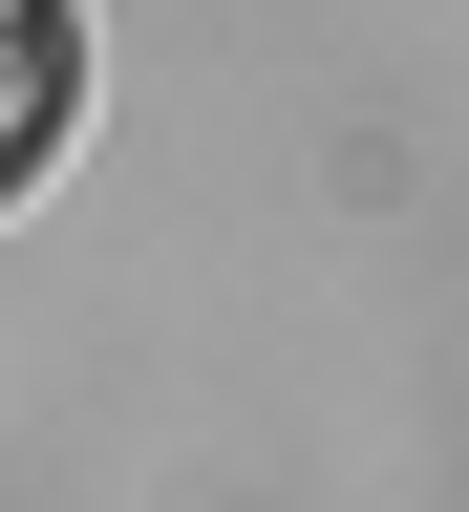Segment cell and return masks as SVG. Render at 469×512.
<instances>
[{"mask_svg":"<svg viewBox=\"0 0 469 512\" xmlns=\"http://www.w3.org/2000/svg\"><path fill=\"white\" fill-rule=\"evenodd\" d=\"M64 150V22H43V0H0V192H22Z\"/></svg>","mask_w":469,"mask_h":512,"instance_id":"1","label":"cell"}]
</instances>
